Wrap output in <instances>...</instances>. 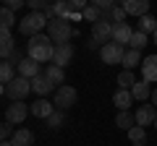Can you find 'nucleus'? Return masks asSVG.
<instances>
[{
    "label": "nucleus",
    "instance_id": "40",
    "mask_svg": "<svg viewBox=\"0 0 157 146\" xmlns=\"http://www.w3.org/2000/svg\"><path fill=\"white\" fill-rule=\"evenodd\" d=\"M152 42H155V45H157V29H155V34H152Z\"/></svg>",
    "mask_w": 157,
    "mask_h": 146
},
{
    "label": "nucleus",
    "instance_id": "6",
    "mask_svg": "<svg viewBox=\"0 0 157 146\" xmlns=\"http://www.w3.org/2000/svg\"><path fill=\"white\" fill-rule=\"evenodd\" d=\"M55 107L58 110H68V107H73L76 104V89L73 86H68V84H63V86H58L55 89Z\"/></svg>",
    "mask_w": 157,
    "mask_h": 146
},
{
    "label": "nucleus",
    "instance_id": "31",
    "mask_svg": "<svg viewBox=\"0 0 157 146\" xmlns=\"http://www.w3.org/2000/svg\"><path fill=\"white\" fill-rule=\"evenodd\" d=\"M63 123H66V115H63V112H58V110L50 115V118H47V125H50V128H60Z\"/></svg>",
    "mask_w": 157,
    "mask_h": 146
},
{
    "label": "nucleus",
    "instance_id": "12",
    "mask_svg": "<svg viewBox=\"0 0 157 146\" xmlns=\"http://www.w3.org/2000/svg\"><path fill=\"white\" fill-rule=\"evenodd\" d=\"M39 73H42V68H39V63L34 60V57H24L21 63H18V76H24V78H37Z\"/></svg>",
    "mask_w": 157,
    "mask_h": 146
},
{
    "label": "nucleus",
    "instance_id": "33",
    "mask_svg": "<svg viewBox=\"0 0 157 146\" xmlns=\"http://www.w3.org/2000/svg\"><path fill=\"white\" fill-rule=\"evenodd\" d=\"M26 5L32 8V11H42L45 13V8L50 5V0H26Z\"/></svg>",
    "mask_w": 157,
    "mask_h": 146
},
{
    "label": "nucleus",
    "instance_id": "25",
    "mask_svg": "<svg viewBox=\"0 0 157 146\" xmlns=\"http://www.w3.org/2000/svg\"><path fill=\"white\" fill-rule=\"evenodd\" d=\"M128 141L134 146H144L147 144V130H144V125H134V128L128 130Z\"/></svg>",
    "mask_w": 157,
    "mask_h": 146
},
{
    "label": "nucleus",
    "instance_id": "19",
    "mask_svg": "<svg viewBox=\"0 0 157 146\" xmlns=\"http://www.w3.org/2000/svg\"><path fill=\"white\" fill-rule=\"evenodd\" d=\"M13 50H16V45H13V34L3 29V34H0V52H3V60H8Z\"/></svg>",
    "mask_w": 157,
    "mask_h": 146
},
{
    "label": "nucleus",
    "instance_id": "10",
    "mask_svg": "<svg viewBox=\"0 0 157 146\" xmlns=\"http://www.w3.org/2000/svg\"><path fill=\"white\" fill-rule=\"evenodd\" d=\"M71 60H73V45H71V42H60V45H55L52 63H55V65H60V68H66Z\"/></svg>",
    "mask_w": 157,
    "mask_h": 146
},
{
    "label": "nucleus",
    "instance_id": "26",
    "mask_svg": "<svg viewBox=\"0 0 157 146\" xmlns=\"http://www.w3.org/2000/svg\"><path fill=\"white\" fill-rule=\"evenodd\" d=\"M155 29H157V18L152 16V13H147V16H141V18H139V29H136V31L155 34Z\"/></svg>",
    "mask_w": 157,
    "mask_h": 146
},
{
    "label": "nucleus",
    "instance_id": "8",
    "mask_svg": "<svg viewBox=\"0 0 157 146\" xmlns=\"http://www.w3.org/2000/svg\"><path fill=\"white\" fill-rule=\"evenodd\" d=\"M92 39H97V42H113V21H105V18L94 21V24H92Z\"/></svg>",
    "mask_w": 157,
    "mask_h": 146
},
{
    "label": "nucleus",
    "instance_id": "35",
    "mask_svg": "<svg viewBox=\"0 0 157 146\" xmlns=\"http://www.w3.org/2000/svg\"><path fill=\"white\" fill-rule=\"evenodd\" d=\"M21 5H26V0H3V8H11V11H18Z\"/></svg>",
    "mask_w": 157,
    "mask_h": 146
},
{
    "label": "nucleus",
    "instance_id": "21",
    "mask_svg": "<svg viewBox=\"0 0 157 146\" xmlns=\"http://www.w3.org/2000/svg\"><path fill=\"white\" fill-rule=\"evenodd\" d=\"M11 141H13V146H32L34 144V133L29 128H18Z\"/></svg>",
    "mask_w": 157,
    "mask_h": 146
},
{
    "label": "nucleus",
    "instance_id": "22",
    "mask_svg": "<svg viewBox=\"0 0 157 146\" xmlns=\"http://www.w3.org/2000/svg\"><path fill=\"white\" fill-rule=\"evenodd\" d=\"M45 76L58 86V84H63V81H66V68H60V65H55V63H50V65L45 68Z\"/></svg>",
    "mask_w": 157,
    "mask_h": 146
},
{
    "label": "nucleus",
    "instance_id": "5",
    "mask_svg": "<svg viewBox=\"0 0 157 146\" xmlns=\"http://www.w3.org/2000/svg\"><path fill=\"white\" fill-rule=\"evenodd\" d=\"M123 55H126V47L118 45V42H105L100 47V57L105 65H118V63H123Z\"/></svg>",
    "mask_w": 157,
    "mask_h": 146
},
{
    "label": "nucleus",
    "instance_id": "16",
    "mask_svg": "<svg viewBox=\"0 0 157 146\" xmlns=\"http://www.w3.org/2000/svg\"><path fill=\"white\" fill-rule=\"evenodd\" d=\"M123 8H126V13H128V16L141 18V16H147V13H149V0H126Z\"/></svg>",
    "mask_w": 157,
    "mask_h": 146
},
{
    "label": "nucleus",
    "instance_id": "13",
    "mask_svg": "<svg viewBox=\"0 0 157 146\" xmlns=\"http://www.w3.org/2000/svg\"><path fill=\"white\" fill-rule=\"evenodd\" d=\"M131 37H134V29L128 26V24H113V42H118V45H128L131 42Z\"/></svg>",
    "mask_w": 157,
    "mask_h": 146
},
{
    "label": "nucleus",
    "instance_id": "18",
    "mask_svg": "<svg viewBox=\"0 0 157 146\" xmlns=\"http://www.w3.org/2000/svg\"><path fill=\"white\" fill-rule=\"evenodd\" d=\"M131 102H134V94H131V89H118L115 97H113V104L118 107V110H128Z\"/></svg>",
    "mask_w": 157,
    "mask_h": 146
},
{
    "label": "nucleus",
    "instance_id": "1",
    "mask_svg": "<svg viewBox=\"0 0 157 146\" xmlns=\"http://www.w3.org/2000/svg\"><path fill=\"white\" fill-rule=\"evenodd\" d=\"M26 55L34 57L37 63H52V55H55V42L50 39V34H34L26 42Z\"/></svg>",
    "mask_w": 157,
    "mask_h": 146
},
{
    "label": "nucleus",
    "instance_id": "30",
    "mask_svg": "<svg viewBox=\"0 0 157 146\" xmlns=\"http://www.w3.org/2000/svg\"><path fill=\"white\" fill-rule=\"evenodd\" d=\"M81 13H84V18H86V21H92V24H94V21H100V18H102V8L92 5V3H89V5H86V8H84Z\"/></svg>",
    "mask_w": 157,
    "mask_h": 146
},
{
    "label": "nucleus",
    "instance_id": "38",
    "mask_svg": "<svg viewBox=\"0 0 157 146\" xmlns=\"http://www.w3.org/2000/svg\"><path fill=\"white\" fill-rule=\"evenodd\" d=\"M152 104L157 107V89H152Z\"/></svg>",
    "mask_w": 157,
    "mask_h": 146
},
{
    "label": "nucleus",
    "instance_id": "23",
    "mask_svg": "<svg viewBox=\"0 0 157 146\" xmlns=\"http://www.w3.org/2000/svg\"><path fill=\"white\" fill-rule=\"evenodd\" d=\"M115 125L121 130H131L136 125V118L128 112V110H118V118H115Z\"/></svg>",
    "mask_w": 157,
    "mask_h": 146
},
{
    "label": "nucleus",
    "instance_id": "42",
    "mask_svg": "<svg viewBox=\"0 0 157 146\" xmlns=\"http://www.w3.org/2000/svg\"><path fill=\"white\" fill-rule=\"evenodd\" d=\"M155 128H157V120H155Z\"/></svg>",
    "mask_w": 157,
    "mask_h": 146
},
{
    "label": "nucleus",
    "instance_id": "7",
    "mask_svg": "<svg viewBox=\"0 0 157 146\" xmlns=\"http://www.w3.org/2000/svg\"><path fill=\"white\" fill-rule=\"evenodd\" d=\"M26 115H32V104H24V102H13V104L6 107V120L8 123H24Z\"/></svg>",
    "mask_w": 157,
    "mask_h": 146
},
{
    "label": "nucleus",
    "instance_id": "20",
    "mask_svg": "<svg viewBox=\"0 0 157 146\" xmlns=\"http://www.w3.org/2000/svg\"><path fill=\"white\" fill-rule=\"evenodd\" d=\"M18 76V68L13 65L11 60H3V65H0V81H3V86L6 84H11L13 78Z\"/></svg>",
    "mask_w": 157,
    "mask_h": 146
},
{
    "label": "nucleus",
    "instance_id": "4",
    "mask_svg": "<svg viewBox=\"0 0 157 146\" xmlns=\"http://www.w3.org/2000/svg\"><path fill=\"white\" fill-rule=\"evenodd\" d=\"M29 91H32V78H24V76H16L11 84L3 86V94H6L11 102H24Z\"/></svg>",
    "mask_w": 157,
    "mask_h": 146
},
{
    "label": "nucleus",
    "instance_id": "37",
    "mask_svg": "<svg viewBox=\"0 0 157 146\" xmlns=\"http://www.w3.org/2000/svg\"><path fill=\"white\" fill-rule=\"evenodd\" d=\"M86 47H89V50H97L100 45H97V39H89V42H86Z\"/></svg>",
    "mask_w": 157,
    "mask_h": 146
},
{
    "label": "nucleus",
    "instance_id": "11",
    "mask_svg": "<svg viewBox=\"0 0 157 146\" xmlns=\"http://www.w3.org/2000/svg\"><path fill=\"white\" fill-rule=\"evenodd\" d=\"M55 89H58V86L52 84L50 78H47L45 73H39L37 78H32V91H34V94H39V97H47V94H52Z\"/></svg>",
    "mask_w": 157,
    "mask_h": 146
},
{
    "label": "nucleus",
    "instance_id": "28",
    "mask_svg": "<svg viewBox=\"0 0 157 146\" xmlns=\"http://www.w3.org/2000/svg\"><path fill=\"white\" fill-rule=\"evenodd\" d=\"M149 42V34H144V31H134V37H131V42H128V47H134V50H144V45Z\"/></svg>",
    "mask_w": 157,
    "mask_h": 146
},
{
    "label": "nucleus",
    "instance_id": "32",
    "mask_svg": "<svg viewBox=\"0 0 157 146\" xmlns=\"http://www.w3.org/2000/svg\"><path fill=\"white\" fill-rule=\"evenodd\" d=\"M11 125H13V123H8V120H6L3 125H0V138H3V141H11V138H13V133H16V130H13Z\"/></svg>",
    "mask_w": 157,
    "mask_h": 146
},
{
    "label": "nucleus",
    "instance_id": "3",
    "mask_svg": "<svg viewBox=\"0 0 157 146\" xmlns=\"http://www.w3.org/2000/svg\"><path fill=\"white\" fill-rule=\"evenodd\" d=\"M47 34L55 45H60V42H68L71 37H76V29L71 26L68 18H52V21H47Z\"/></svg>",
    "mask_w": 157,
    "mask_h": 146
},
{
    "label": "nucleus",
    "instance_id": "17",
    "mask_svg": "<svg viewBox=\"0 0 157 146\" xmlns=\"http://www.w3.org/2000/svg\"><path fill=\"white\" fill-rule=\"evenodd\" d=\"M131 94H134V99H139V102H147V99H152V86H149V81H136L134 84V89H131Z\"/></svg>",
    "mask_w": 157,
    "mask_h": 146
},
{
    "label": "nucleus",
    "instance_id": "14",
    "mask_svg": "<svg viewBox=\"0 0 157 146\" xmlns=\"http://www.w3.org/2000/svg\"><path fill=\"white\" fill-rule=\"evenodd\" d=\"M52 112H55V102H47L45 97H39V99L32 104V115H34V118H42V120H47Z\"/></svg>",
    "mask_w": 157,
    "mask_h": 146
},
{
    "label": "nucleus",
    "instance_id": "2",
    "mask_svg": "<svg viewBox=\"0 0 157 146\" xmlns=\"http://www.w3.org/2000/svg\"><path fill=\"white\" fill-rule=\"evenodd\" d=\"M42 29H47V16L42 11H32L29 16H24L18 21V31L24 37H34V34H42Z\"/></svg>",
    "mask_w": 157,
    "mask_h": 146
},
{
    "label": "nucleus",
    "instance_id": "36",
    "mask_svg": "<svg viewBox=\"0 0 157 146\" xmlns=\"http://www.w3.org/2000/svg\"><path fill=\"white\" fill-rule=\"evenodd\" d=\"M92 5H97V8H102V11H107V8H113L115 5V0H89Z\"/></svg>",
    "mask_w": 157,
    "mask_h": 146
},
{
    "label": "nucleus",
    "instance_id": "15",
    "mask_svg": "<svg viewBox=\"0 0 157 146\" xmlns=\"http://www.w3.org/2000/svg\"><path fill=\"white\" fill-rule=\"evenodd\" d=\"M141 78L149 81V84L157 81V55H149L141 60Z\"/></svg>",
    "mask_w": 157,
    "mask_h": 146
},
{
    "label": "nucleus",
    "instance_id": "29",
    "mask_svg": "<svg viewBox=\"0 0 157 146\" xmlns=\"http://www.w3.org/2000/svg\"><path fill=\"white\" fill-rule=\"evenodd\" d=\"M134 84H136V78L131 71H123L118 76V89H134Z\"/></svg>",
    "mask_w": 157,
    "mask_h": 146
},
{
    "label": "nucleus",
    "instance_id": "27",
    "mask_svg": "<svg viewBox=\"0 0 157 146\" xmlns=\"http://www.w3.org/2000/svg\"><path fill=\"white\" fill-rule=\"evenodd\" d=\"M13 24H16V11H11V8H3V11H0V26L6 29V31H11Z\"/></svg>",
    "mask_w": 157,
    "mask_h": 146
},
{
    "label": "nucleus",
    "instance_id": "24",
    "mask_svg": "<svg viewBox=\"0 0 157 146\" xmlns=\"http://www.w3.org/2000/svg\"><path fill=\"white\" fill-rule=\"evenodd\" d=\"M139 63H141V52L134 50V47H128V50H126V55H123V68H126V71H134Z\"/></svg>",
    "mask_w": 157,
    "mask_h": 146
},
{
    "label": "nucleus",
    "instance_id": "39",
    "mask_svg": "<svg viewBox=\"0 0 157 146\" xmlns=\"http://www.w3.org/2000/svg\"><path fill=\"white\" fill-rule=\"evenodd\" d=\"M0 146H13V141H3V144H0Z\"/></svg>",
    "mask_w": 157,
    "mask_h": 146
},
{
    "label": "nucleus",
    "instance_id": "41",
    "mask_svg": "<svg viewBox=\"0 0 157 146\" xmlns=\"http://www.w3.org/2000/svg\"><path fill=\"white\" fill-rule=\"evenodd\" d=\"M123 3H126V0H115V5H123Z\"/></svg>",
    "mask_w": 157,
    "mask_h": 146
},
{
    "label": "nucleus",
    "instance_id": "9",
    "mask_svg": "<svg viewBox=\"0 0 157 146\" xmlns=\"http://www.w3.org/2000/svg\"><path fill=\"white\" fill-rule=\"evenodd\" d=\"M134 118H136V125H152L157 120V107L155 104H144V102H141L139 104V110H136L134 112Z\"/></svg>",
    "mask_w": 157,
    "mask_h": 146
},
{
    "label": "nucleus",
    "instance_id": "34",
    "mask_svg": "<svg viewBox=\"0 0 157 146\" xmlns=\"http://www.w3.org/2000/svg\"><path fill=\"white\" fill-rule=\"evenodd\" d=\"M66 3H68L71 11H84V8L89 5V0H66Z\"/></svg>",
    "mask_w": 157,
    "mask_h": 146
}]
</instances>
